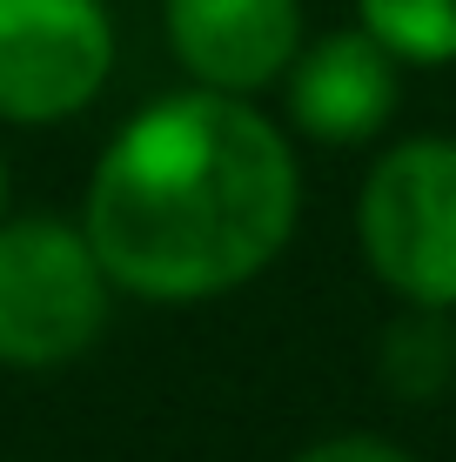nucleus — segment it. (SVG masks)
<instances>
[{
    "instance_id": "obj_1",
    "label": "nucleus",
    "mask_w": 456,
    "mask_h": 462,
    "mask_svg": "<svg viewBox=\"0 0 456 462\" xmlns=\"http://www.w3.org/2000/svg\"><path fill=\"white\" fill-rule=\"evenodd\" d=\"M302 221V162L242 94L181 88L135 107L101 148L81 228L135 301H215L269 275Z\"/></svg>"
},
{
    "instance_id": "obj_2",
    "label": "nucleus",
    "mask_w": 456,
    "mask_h": 462,
    "mask_svg": "<svg viewBox=\"0 0 456 462\" xmlns=\"http://www.w3.org/2000/svg\"><path fill=\"white\" fill-rule=\"evenodd\" d=\"M101 254L81 221L7 215L0 221V369L47 375L81 362L115 309Z\"/></svg>"
},
{
    "instance_id": "obj_3",
    "label": "nucleus",
    "mask_w": 456,
    "mask_h": 462,
    "mask_svg": "<svg viewBox=\"0 0 456 462\" xmlns=\"http://www.w3.org/2000/svg\"><path fill=\"white\" fill-rule=\"evenodd\" d=\"M356 248L403 309L456 315V134H410L376 154L356 188Z\"/></svg>"
},
{
    "instance_id": "obj_4",
    "label": "nucleus",
    "mask_w": 456,
    "mask_h": 462,
    "mask_svg": "<svg viewBox=\"0 0 456 462\" xmlns=\"http://www.w3.org/2000/svg\"><path fill=\"white\" fill-rule=\"evenodd\" d=\"M107 74H115L107 0H0V121H74L107 94Z\"/></svg>"
},
{
    "instance_id": "obj_5",
    "label": "nucleus",
    "mask_w": 456,
    "mask_h": 462,
    "mask_svg": "<svg viewBox=\"0 0 456 462\" xmlns=\"http://www.w3.org/2000/svg\"><path fill=\"white\" fill-rule=\"evenodd\" d=\"M289 127L322 148H363L403 107V60L389 54L369 27H336V34L302 41V54L282 74Z\"/></svg>"
},
{
    "instance_id": "obj_6",
    "label": "nucleus",
    "mask_w": 456,
    "mask_h": 462,
    "mask_svg": "<svg viewBox=\"0 0 456 462\" xmlns=\"http://www.w3.org/2000/svg\"><path fill=\"white\" fill-rule=\"evenodd\" d=\"M162 27L188 88L242 94V101L282 88L289 60L309 41L302 0H162Z\"/></svg>"
},
{
    "instance_id": "obj_7",
    "label": "nucleus",
    "mask_w": 456,
    "mask_h": 462,
    "mask_svg": "<svg viewBox=\"0 0 456 462\" xmlns=\"http://www.w3.org/2000/svg\"><path fill=\"white\" fill-rule=\"evenodd\" d=\"M376 382L403 402H436L456 382V315L450 309H396L376 336Z\"/></svg>"
},
{
    "instance_id": "obj_8",
    "label": "nucleus",
    "mask_w": 456,
    "mask_h": 462,
    "mask_svg": "<svg viewBox=\"0 0 456 462\" xmlns=\"http://www.w3.org/2000/svg\"><path fill=\"white\" fill-rule=\"evenodd\" d=\"M356 27L403 68H456V0H356Z\"/></svg>"
},
{
    "instance_id": "obj_9",
    "label": "nucleus",
    "mask_w": 456,
    "mask_h": 462,
    "mask_svg": "<svg viewBox=\"0 0 456 462\" xmlns=\"http://www.w3.org/2000/svg\"><path fill=\"white\" fill-rule=\"evenodd\" d=\"M289 462H416V456L403 449V442H389V436H322Z\"/></svg>"
},
{
    "instance_id": "obj_10",
    "label": "nucleus",
    "mask_w": 456,
    "mask_h": 462,
    "mask_svg": "<svg viewBox=\"0 0 456 462\" xmlns=\"http://www.w3.org/2000/svg\"><path fill=\"white\" fill-rule=\"evenodd\" d=\"M7 201H14V168H7V154H0V221H7Z\"/></svg>"
}]
</instances>
